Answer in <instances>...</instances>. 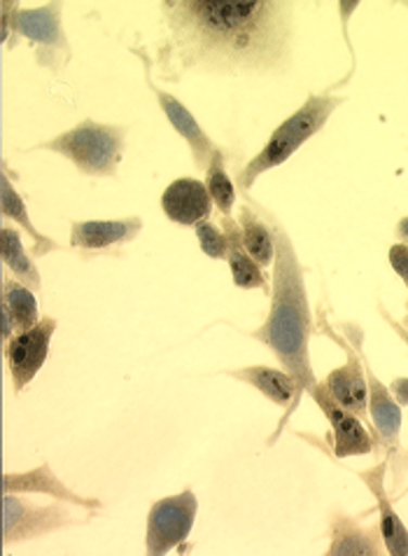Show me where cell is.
I'll use <instances>...</instances> for the list:
<instances>
[{
    "label": "cell",
    "instance_id": "6",
    "mask_svg": "<svg viewBox=\"0 0 408 556\" xmlns=\"http://www.w3.org/2000/svg\"><path fill=\"white\" fill-rule=\"evenodd\" d=\"M71 503H52V505H36L20 493H5L3 501V540L5 547L14 543H26L30 538L54 533L59 529L73 527V523H85L93 517L89 515H75L68 507Z\"/></svg>",
    "mask_w": 408,
    "mask_h": 556
},
{
    "label": "cell",
    "instance_id": "26",
    "mask_svg": "<svg viewBox=\"0 0 408 556\" xmlns=\"http://www.w3.org/2000/svg\"><path fill=\"white\" fill-rule=\"evenodd\" d=\"M390 267L397 271V276L404 281V286L408 288V243H395L387 253Z\"/></svg>",
    "mask_w": 408,
    "mask_h": 556
},
{
    "label": "cell",
    "instance_id": "16",
    "mask_svg": "<svg viewBox=\"0 0 408 556\" xmlns=\"http://www.w3.org/2000/svg\"><path fill=\"white\" fill-rule=\"evenodd\" d=\"M329 556H383L387 554L381 523L359 527L355 517L334 513L329 521Z\"/></svg>",
    "mask_w": 408,
    "mask_h": 556
},
{
    "label": "cell",
    "instance_id": "27",
    "mask_svg": "<svg viewBox=\"0 0 408 556\" xmlns=\"http://www.w3.org/2000/svg\"><path fill=\"white\" fill-rule=\"evenodd\" d=\"M390 391L397 397L399 407H408V379H395L390 386Z\"/></svg>",
    "mask_w": 408,
    "mask_h": 556
},
{
    "label": "cell",
    "instance_id": "7",
    "mask_svg": "<svg viewBox=\"0 0 408 556\" xmlns=\"http://www.w3.org/2000/svg\"><path fill=\"white\" fill-rule=\"evenodd\" d=\"M196 513L199 501L192 489L156 501L148 515L145 552L150 556H162L173 547H180L192 533Z\"/></svg>",
    "mask_w": 408,
    "mask_h": 556
},
{
    "label": "cell",
    "instance_id": "3",
    "mask_svg": "<svg viewBox=\"0 0 408 556\" xmlns=\"http://www.w3.org/2000/svg\"><path fill=\"white\" fill-rule=\"evenodd\" d=\"M341 103V97L310 94L299 111L290 115L282 125H278V129H273L271 138L255 157L239 168L237 185H241V190H250L262 174L285 164L296 150L324 129L329 117L334 115Z\"/></svg>",
    "mask_w": 408,
    "mask_h": 556
},
{
    "label": "cell",
    "instance_id": "9",
    "mask_svg": "<svg viewBox=\"0 0 408 556\" xmlns=\"http://www.w3.org/2000/svg\"><path fill=\"white\" fill-rule=\"evenodd\" d=\"M332 339H339V334L329 332ZM339 344L348 353V361L345 365L332 369L322 381L324 389L329 391L336 403L345 409L355 414L357 419H362L367 428H371V416H369V386H367V372H365V361H362V351L350 349L345 342Z\"/></svg>",
    "mask_w": 408,
    "mask_h": 556
},
{
    "label": "cell",
    "instance_id": "12",
    "mask_svg": "<svg viewBox=\"0 0 408 556\" xmlns=\"http://www.w3.org/2000/svg\"><path fill=\"white\" fill-rule=\"evenodd\" d=\"M227 375L243 381V383H250L262 395L269 397L273 405L288 409L285 416H282L278 430H276V435L269 440V444H273L276 438L282 432V426L288 424L292 412L296 409V405H299L302 393H304L299 381H296L290 372H285L282 367L278 369V367H269V365H250V367H241V369H229Z\"/></svg>",
    "mask_w": 408,
    "mask_h": 556
},
{
    "label": "cell",
    "instance_id": "17",
    "mask_svg": "<svg viewBox=\"0 0 408 556\" xmlns=\"http://www.w3.org/2000/svg\"><path fill=\"white\" fill-rule=\"evenodd\" d=\"M3 489L5 493H47L56 501H64L77 507L85 509H101L103 503L99 498H85L80 493H75L73 489H68L59 477L52 472L50 463H42L36 470H26L20 475L8 472L3 477Z\"/></svg>",
    "mask_w": 408,
    "mask_h": 556
},
{
    "label": "cell",
    "instance_id": "18",
    "mask_svg": "<svg viewBox=\"0 0 408 556\" xmlns=\"http://www.w3.org/2000/svg\"><path fill=\"white\" fill-rule=\"evenodd\" d=\"M385 475H387V463H379V466L357 472L359 480H362L369 491L379 501V513H381V533H383V543L387 554L392 556H408V529L404 527V521L392 507V501L385 491Z\"/></svg>",
    "mask_w": 408,
    "mask_h": 556
},
{
    "label": "cell",
    "instance_id": "21",
    "mask_svg": "<svg viewBox=\"0 0 408 556\" xmlns=\"http://www.w3.org/2000/svg\"><path fill=\"white\" fill-rule=\"evenodd\" d=\"M241 237H243V245L245 251L253 255V260L264 269L273 265L276 260V237L271 227L266 225L259 215L250 208L247 204H241Z\"/></svg>",
    "mask_w": 408,
    "mask_h": 556
},
{
    "label": "cell",
    "instance_id": "14",
    "mask_svg": "<svg viewBox=\"0 0 408 556\" xmlns=\"http://www.w3.org/2000/svg\"><path fill=\"white\" fill-rule=\"evenodd\" d=\"M365 372H367V386H369V416L373 424V435L379 440V444L390 454V458H395L399 454V432H401V407L397 405V400L392 397L387 386L373 375L371 365L367 363L365 353Z\"/></svg>",
    "mask_w": 408,
    "mask_h": 556
},
{
    "label": "cell",
    "instance_id": "30",
    "mask_svg": "<svg viewBox=\"0 0 408 556\" xmlns=\"http://www.w3.org/2000/svg\"><path fill=\"white\" fill-rule=\"evenodd\" d=\"M404 328L408 330V302H406V320H404Z\"/></svg>",
    "mask_w": 408,
    "mask_h": 556
},
{
    "label": "cell",
    "instance_id": "28",
    "mask_svg": "<svg viewBox=\"0 0 408 556\" xmlns=\"http://www.w3.org/2000/svg\"><path fill=\"white\" fill-rule=\"evenodd\" d=\"M381 312H383V308H381ZM383 316H385V320L390 323V326H392V328H395V332H397V334H399V337L404 339V342L408 344V330H406V328L401 326V323H397V320H392V318H390V316H387L385 312H383Z\"/></svg>",
    "mask_w": 408,
    "mask_h": 556
},
{
    "label": "cell",
    "instance_id": "24",
    "mask_svg": "<svg viewBox=\"0 0 408 556\" xmlns=\"http://www.w3.org/2000/svg\"><path fill=\"white\" fill-rule=\"evenodd\" d=\"M206 188L208 194L213 199V204L217 206V211L231 218V211L237 206V185H233L231 176L227 174V166H225V152L222 150H215L213 160L206 168Z\"/></svg>",
    "mask_w": 408,
    "mask_h": 556
},
{
    "label": "cell",
    "instance_id": "23",
    "mask_svg": "<svg viewBox=\"0 0 408 556\" xmlns=\"http://www.w3.org/2000/svg\"><path fill=\"white\" fill-rule=\"evenodd\" d=\"M0 302H5L10 314L14 318V326H17V334L36 328L40 323L38 314V302L36 292L28 286H24L17 278H3V292H0Z\"/></svg>",
    "mask_w": 408,
    "mask_h": 556
},
{
    "label": "cell",
    "instance_id": "10",
    "mask_svg": "<svg viewBox=\"0 0 408 556\" xmlns=\"http://www.w3.org/2000/svg\"><path fill=\"white\" fill-rule=\"evenodd\" d=\"M316 400L318 407L324 412L327 421L334 428V456L336 458H348V456H362L379 452V440H375L373 432L365 426L362 419H357L355 414L345 412L336 400L329 395V391L322 386V381L316 386V391L310 393Z\"/></svg>",
    "mask_w": 408,
    "mask_h": 556
},
{
    "label": "cell",
    "instance_id": "19",
    "mask_svg": "<svg viewBox=\"0 0 408 556\" xmlns=\"http://www.w3.org/2000/svg\"><path fill=\"white\" fill-rule=\"evenodd\" d=\"M222 229H225L227 241H229L227 260H229L233 286L241 288V290H262L264 295H271L269 278L264 276L262 267L253 260V255L245 251L243 237H241V225L233 218H227V215H222Z\"/></svg>",
    "mask_w": 408,
    "mask_h": 556
},
{
    "label": "cell",
    "instance_id": "20",
    "mask_svg": "<svg viewBox=\"0 0 408 556\" xmlns=\"http://www.w3.org/2000/svg\"><path fill=\"white\" fill-rule=\"evenodd\" d=\"M0 213H3V220L17 223L26 231V235L34 239V255L36 257H42L47 253L59 251V243H54L50 237L40 235V231L36 229V225L30 223L22 194L12 188V182L8 178L5 164H3V182H0Z\"/></svg>",
    "mask_w": 408,
    "mask_h": 556
},
{
    "label": "cell",
    "instance_id": "2",
    "mask_svg": "<svg viewBox=\"0 0 408 556\" xmlns=\"http://www.w3.org/2000/svg\"><path fill=\"white\" fill-rule=\"evenodd\" d=\"M271 231L276 237V267L271 283V312L264 326L253 332V339L269 349L280 367L299 381L308 395L320 383L310 365V334L313 314L306 292V278L299 257L282 225L269 215Z\"/></svg>",
    "mask_w": 408,
    "mask_h": 556
},
{
    "label": "cell",
    "instance_id": "29",
    "mask_svg": "<svg viewBox=\"0 0 408 556\" xmlns=\"http://www.w3.org/2000/svg\"><path fill=\"white\" fill-rule=\"evenodd\" d=\"M397 237H399L401 243H408V215H406V218L399 220V225H397Z\"/></svg>",
    "mask_w": 408,
    "mask_h": 556
},
{
    "label": "cell",
    "instance_id": "13",
    "mask_svg": "<svg viewBox=\"0 0 408 556\" xmlns=\"http://www.w3.org/2000/svg\"><path fill=\"white\" fill-rule=\"evenodd\" d=\"M162 211L170 223L180 227H196L203 220H211L213 199L206 182L196 178L173 180L162 194Z\"/></svg>",
    "mask_w": 408,
    "mask_h": 556
},
{
    "label": "cell",
    "instance_id": "31",
    "mask_svg": "<svg viewBox=\"0 0 408 556\" xmlns=\"http://www.w3.org/2000/svg\"><path fill=\"white\" fill-rule=\"evenodd\" d=\"M406 8H408V3H406Z\"/></svg>",
    "mask_w": 408,
    "mask_h": 556
},
{
    "label": "cell",
    "instance_id": "5",
    "mask_svg": "<svg viewBox=\"0 0 408 556\" xmlns=\"http://www.w3.org/2000/svg\"><path fill=\"white\" fill-rule=\"evenodd\" d=\"M10 34L36 45V64L61 71L71 61V45L61 26V3H47L36 10H22L20 3L10 8Z\"/></svg>",
    "mask_w": 408,
    "mask_h": 556
},
{
    "label": "cell",
    "instance_id": "11",
    "mask_svg": "<svg viewBox=\"0 0 408 556\" xmlns=\"http://www.w3.org/2000/svg\"><path fill=\"white\" fill-rule=\"evenodd\" d=\"M133 52H136L140 59L145 61L148 87L154 91V97H156V101H160V108L164 111L166 119H168L170 125H173V129H176V131L184 138L187 146H190L196 168H201V172H203V168H208V164H211V160H213V154H215L217 146L211 141L208 134L203 131V127L199 125L196 117H194L190 111H187V105H184V103H180L176 97L168 94V91L160 89V87H156V85L152 83V75H150V61H148L145 52H140V50H133Z\"/></svg>",
    "mask_w": 408,
    "mask_h": 556
},
{
    "label": "cell",
    "instance_id": "8",
    "mask_svg": "<svg viewBox=\"0 0 408 556\" xmlns=\"http://www.w3.org/2000/svg\"><path fill=\"white\" fill-rule=\"evenodd\" d=\"M56 330L54 318H40L36 328L14 334L5 344V361L12 375L14 391L22 393L42 369Z\"/></svg>",
    "mask_w": 408,
    "mask_h": 556
},
{
    "label": "cell",
    "instance_id": "22",
    "mask_svg": "<svg viewBox=\"0 0 408 556\" xmlns=\"http://www.w3.org/2000/svg\"><path fill=\"white\" fill-rule=\"evenodd\" d=\"M0 257H3L5 267L14 274L17 281L28 286L30 290H40V271L36 269L34 262L26 255L24 243L17 229H12L10 225H3L0 229Z\"/></svg>",
    "mask_w": 408,
    "mask_h": 556
},
{
    "label": "cell",
    "instance_id": "32",
    "mask_svg": "<svg viewBox=\"0 0 408 556\" xmlns=\"http://www.w3.org/2000/svg\"><path fill=\"white\" fill-rule=\"evenodd\" d=\"M406 491H408V486H406Z\"/></svg>",
    "mask_w": 408,
    "mask_h": 556
},
{
    "label": "cell",
    "instance_id": "15",
    "mask_svg": "<svg viewBox=\"0 0 408 556\" xmlns=\"http://www.w3.org/2000/svg\"><path fill=\"white\" fill-rule=\"evenodd\" d=\"M140 229H143V220L138 215L122 220H80L71 225V245L85 253L113 251L133 241Z\"/></svg>",
    "mask_w": 408,
    "mask_h": 556
},
{
    "label": "cell",
    "instance_id": "25",
    "mask_svg": "<svg viewBox=\"0 0 408 556\" xmlns=\"http://www.w3.org/2000/svg\"><path fill=\"white\" fill-rule=\"evenodd\" d=\"M196 231V239H199V245L201 251L206 253L208 257L213 260H222L227 257L229 253V241H227V235L225 229H219L217 225H213L211 220H203L194 227Z\"/></svg>",
    "mask_w": 408,
    "mask_h": 556
},
{
    "label": "cell",
    "instance_id": "1",
    "mask_svg": "<svg viewBox=\"0 0 408 556\" xmlns=\"http://www.w3.org/2000/svg\"><path fill=\"white\" fill-rule=\"evenodd\" d=\"M156 68L178 83L184 73H282L292 61L294 5L285 0H168Z\"/></svg>",
    "mask_w": 408,
    "mask_h": 556
},
{
    "label": "cell",
    "instance_id": "4",
    "mask_svg": "<svg viewBox=\"0 0 408 556\" xmlns=\"http://www.w3.org/2000/svg\"><path fill=\"white\" fill-rule=\"evenodd\" d=\"M127 146V129L117 125H101V122L85 119L80 125L59 134L50 141L38 143V150H52L71 160L77 172L99 178L117 176L119 162Z\"/></svg>",
    "mask_w": 408,
    "mask_h": 556
}]
</instances>
